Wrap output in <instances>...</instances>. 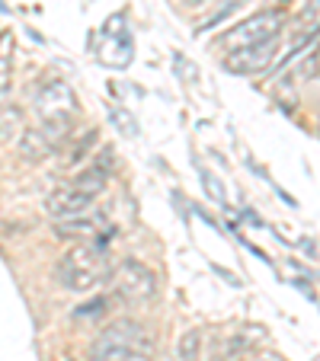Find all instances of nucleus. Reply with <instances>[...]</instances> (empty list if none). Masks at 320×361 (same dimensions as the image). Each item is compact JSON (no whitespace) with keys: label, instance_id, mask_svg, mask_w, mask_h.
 Listing matches in <instances>:
<instances>
[{"label":"nucleus","instance_id":"nucleus-16","mask_svg":"<svg viewBox=\"0 0 320 361\" xmlns=\"http://www.w3.org/2000/svg\"><path fill=\"white\" fill-rule=\"evenodd\" d=\"M106 304H109V300L100 298V300H93V304H87V307H77V310H74V320H83V317H96L100 310L106 314Z\"/></svg>","mask_w":320,"mask_h":361},{"label":"nucleus","instance_id":"nucleus-14","mask_svg":"<svg viewBox=\"0 0 320 361\" xmlns=\"http://www.w3.org/2000/svg\"><path fill=\"white\" fill-rule=\"evenodd\" d=\"M244 4H250V0H218V7H215V13L205 20V26H211V23H221L227 13H234V10H240Z\"/></svg>","mask_w":320,"mask_h":361},{"label":"nucleus","instance_id":"nucleus-13","mask_svg":"<svg viewBox=\"0 0 320 361\" xmlns=\"http://www.w3.org/2000/svg\"><path fill=\"white\" fill-rule=\"evenodd\" d=\"M109 118H112V125H116L122 135L138 137V122H135V118H131L125 109H119V106H109Z\"/></svg>","mask_w":320,"mask_h":361},{"label":"nucleus","instance_id":"nucleus-1","mask_svg":"<svg viewBox=\"0 0 320 361\" xmlns=\"http://www.w3.org/2000/svg\"><path fill=\"white\" fill-rule=\"evenodd\" d=\"M55 275L64 291L90 294L109 281V275H112L109 252L100 243H77L74 250H68L61 259H58Z\"/></svg>","mask_w":320,"mask_h":361},{"label":"nucleus","instance_id":"nucleus-17","mask_svg":"<svg viewBox=\"0 0 320 361\" xmlns=\"http://www.w3.org/2000/svg\"><path fill=\"white\" fill-rule=\"evenodd\" d=\"M202 179L208 183V192H211V195H215V198H225V189H221V183L211 176V173H202Z\"/></svg>","mask_w":320,"mask_h":361},{"label":"nucleus","instance_id":"nucleus-18","mask_svg":"<svg viewBox=\"0 0 320 361\" xmlns=\"http://www.w3.org/2000/svg\"><path fill=\"white\" fill-rule=\"evenodd\" d=\"M10 87V68H7V61H0V93Z\"/></svg>","mask_w":320,"mask_h":361},{"label":"nucleus","instance_id":"nucleus-19","mask_svg":"<svg viewBox=\"0 0 320 361\" xmlns=\"http://www.w3.org/2000/svg\"><path fill=\"white\" fill-rule=\"evenodd\" d=\"M288 4H298V0H275L273 10H282V7H288ZM282 13H285V10H282Z\"/></svg>","mask_w":320,"mask_h":361},{"label":"nucleus","instance_id":"nucleus-5","mask_svg":"<svg viewBox=\"0 0 320 361\" xmlns=\"http://www.w3.org/2000/svg\"><path fill=\"white\" fill-rule=\"evenodd\" d=\"M285 29V13L282 10H259V13L240 20L237 26H231L221 35V45L227 51H240V48H253V45H266V42H275L279 32Z\"/></svg>","mask_w":320,"mask_h":361},{"label":"nucleus","instance_id":"nucleus-6","mask_svg":"<svg viewBox=\"0 0 320 361\" xmlns=\"http://www.w3.org/2000/svg\"><path fill=\"white\" fill-rule=\"evenodd\" d=\"M71 137V128H58V125H39V128H23L20 131V157L29 164L52 157L55 150Z\"/></svg>","mask_w":320,"mask_h":361},{"label":"nucleus","instance_id":"nucleus-8","mask_svg":"<svg viewBox=\"0 0 320 361\" xmlns=\"http://www.w3.org/2000/svg\"><path fill=\"white\" fill-rule=\"evenodd\" d=\"M275 48H279V39H275V42H266V45H253V48L231 51V55L225 58V71H231V74H244V77L263 74V71L273 64Z\"/></svg>","mask_w":320,"mask_h":361},{"label":"nucleus","instance_id":"nucleus-12","mask_svg":"<svg viewBox=\"0 0 320 361\" xmlns=\"http://www.w3.org/2000/svg\"><path fill=\"white\" fill-rule=\"evenodd\" d=\"M23 131V116L13 106H0V144L13 141V135Z\"/></svg>","mask_w":320,"mask_h":361},{"label":"nucleus","instance_id":"nucleus-3","mask_svg":"<svg viewBox=\"0 0 320 361\" xmlns=\"http://www.w3.org/2000/svg\"><path fill=\"white\" fill-rule=\"evenodd\" d=\"M35 116L42 118V125H58V128H74V118L81 116V99L71 90L68 80L61 77H48L35 90Z\"/></svg>","mask_w":320,"mask_h":361},{"label":"nucleus","instance_id":"nucleus-7","mask_svg":"<svg viewBox=\"0 0 320 361\" xmlns=\"http://www.w3.org/2000/svg\"><path fill=\"white\" fill-rule=\"evenodd\" d=\"M90 204H93V198L83 195V192H77L71 183H64V185H58V189H52L45 195V214L52 221H71V218L87 214Z\"/></svg>","mask_w":320,"mask_h":361},{"label":"nucleus","instance_id":"nucleus-4","mask_svg":"<svg viewBox=\"0 0 320 361\" xmlns=\"http://www.w3.org/2000/svg\"><path fill=\"white\" fill-rule=\"evenodd\" d=\"M109 285L116 300H122L125 307H148L157 298V275L138 259H122L112 266Z\"/></svg>","mask_w":320,"mask_h":361},{"label":"nucleus","instance_id":"nucleus-2","mask_svg":"<svg viewBox=\"0 0 320 361\" xmlns=\"http://www.w3.org/2000/svg\"><path fill=\"white\" fill-rule=\"evenodd\" d=\"M154 336L135 320L106 326L90 345V361H150Z\"/></svg>","mask_w":320,"mask_h":361},{"label":"nucleus","instance_id":"nucleus-15","mask_svg":"<svg viewBox=\"0 0 320 361\" xmlns=\"http://www.w3.org/2000/svg\"><path fill=\"white\" fill-rule=\"evenodd\" d=\"M198 355V333H186V339L179 342V361H196Z\"/></svg>","mask_w":320,"mask_h":361},{"label":"nucleus","instance_id":"nucleus-9","mask_svg":"<svg viewBox=\"0 0 320 361\" xmlns=\"http://www.w3.org/2000/svg\"><path fill=\"white\" fill-rule=\"evenodd\" d=\"M106 221L102 218H71V221H55V233L61 240H81V243H93V237H100Z\"/></svg>","mask_w":320,"mask_h":361},{"label":"nucleus","instance_id":"nucleus-11","mask_svg":"<svg viewBox=\"0 0 320 361\" xmlns=\"http://www.w3.org/2000/svg\"><path fill=\"white\" fill-rule=\"evenodd\" d=\"M100 61H106L109 68L131 64V39L129 35H119V29H112V23L106 26V42L100 48Z\"/></svg>","mask_w":320,"mask_h":361},{"label":"nucleus","instance_id":"nucleus-10","mask_svg":"<svg viewBox=\"0 0 320 361\" xmlns=\"http://www.w3.org/2000/svg\"><path fill=\"white\" fill-rule=\"evenodd\" d=\"M109 166H112V160H109V154H106V160H96L93 166H87V170L77 173V176L71 179V185L96 202V195L106 189V179H109Z\"/></svg>","mask_w":320,"mask_h":361}]
</instances>
